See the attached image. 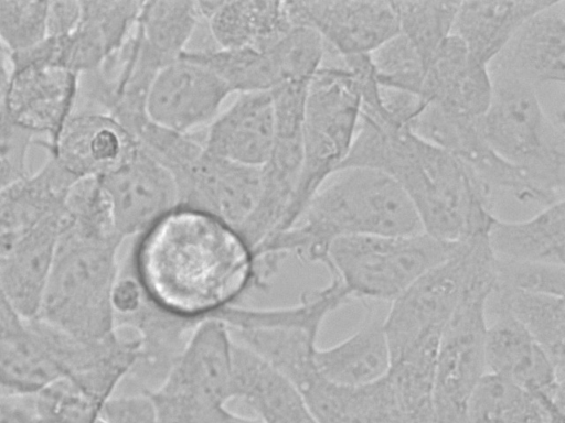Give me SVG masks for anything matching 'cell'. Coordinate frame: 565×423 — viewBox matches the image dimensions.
I'll return each instance as SVG.
<instances>
[{
	"mask_svg": "<svg viewBox=\"0 0 565 423\" xmlns=\"http://www.w3.org/2000/svg\"><path fill=\"white\" fill-rule=\"evenodd\" d=\"M130 273L150 303L195 324L256 289L254 253L237 230L181 206L138 236Z\"/></svg>",
	"mask_w": 565,
	"mask_h": 423,
	"instance_id": "1",
	"label": "cell"
},
{
	"mask_svg": "<svg viewBox=\"0 0 565 423\" xmlns=\"http://www.w3.org/2000/svg\"><path fill=\"white\" fill-rule=\"evenodd\" d=\"M380 171L409 198L425 234L448 242L487 234L495 218L493 191L458 159L385 113L360 115L339 169Z\"/></svg>",
	"mask_w": 565,
	"mask_h": 423,
	"instance_id": "2",
	"label": "cell"
},
{
	"mask_svg": "<svg viewBox=\"0 0 565 423\" xmlns=\"http://www.w3.org/2000/svg\"><path fill=\"white\" fill-rule=\"evenodd\" d=\"M423 232L417 214L402 187L386 174L367 167L337 170L315 193L298 219L254 252L271 271L288 256L328 265L331 243L344 237Z\"/></svg>",
	"mask_w": 565,
	"mask_h": 423,
	"instance_id": "3",
	"label": "cell"
},
{
	"mask_svg": "<svg viewBox=\"0 0 565 423\" xmlns=\"http://www.w3.org/2000/svg\"><path fill=\"white\" fill-rule=\"evenodd\" d=\"M122 241L72 227L64 209V224L35 318L86 340L115 333L110 294L120 272L118 250Z\"/></svg>",
	"mask_w": 565,
	"mask_h": 423,
	"instance_id": "4",
	"label": "cell"
},
{
	"mask_svg": "<svg viewBox=\"0 0 565 423\" xmlns=\"http://www.w3.org/2000/svg\"><path fill=\"white\" fill-rule=\"evenodd\" d=\"M492 95L481 118L492 150L524 173L553 204L564 199L565 132L563 113L551 117L536 88L507 76H491Z\"/></svg>",
	"mask_w": 565,
	"mask_h": 423,
	"instance_id": "5",
	"label": "cell"
},
{
	"mask_svg": "<svg viewBox=\"0 0 565 423\" xmlns=\"http://www.w3.org/2000/svg\"><path fill=\"white\" fill-rule=\"evenodd\" d=\"M322 65L311 79L305 107L302 166L290 212V226L308 202L339 170L353 143L361 113L355 58Z\"/></svg>",
	"mask_w": 565,
	"mask_h": 423,
	"instance_id": "6",
	"label": "cell"
},
{
	"mask_svg": "<svg viewBox=\"0 0 565 423\" xmlns=\"http://www.w3.org/2000/svg\"><path fill=\"white\" fill-rule=\"evenodd\" d=\"M456 245L424 231L344 237L331 243L326 269L343 284L352 300L390 304L446 260Z\"/></svg>",
	"mask_w": 565,
	"mask_h": 423,
	"instance_id": "7",
	"label": "cell"
},
{
	"mask_svg": "<svg viewBox=\"0 0 565 423\" xmlns=\"http://www.w3.org/2000/svg\"><path fill=\"white\" fill-rule=\"evenodd\" d=\"M492 254L475 269L462 297L446 324L438 347L435 423H468L471 393L487 373V304L493 292Z\"/></svg>",
	"mask_w": 565,
	"mask_h": 423,
	"instance_id": "8",
	"label": "cell"
},
{
	"mask_svg": "<svg viewBox=\"0 0 565 423\" xmlns=\"http://www.w3.org/2000/svg\"><path fill=\"white\" fill-rule=\"evenodd\" d=\"M490 253L487 234L460 240L446 260L388 304L384 329L391 361L412 345L441 336L475 269Z\"/></svg>",
	"mask_w": 565,
	"mask_h": 423,
	"instance_id": "9",
	"label": "cell"
},
{
	"mask_svg": "<svg viewBox=\"0 0 565 423\" xmlns=\"http://www.w3.org/2000/svg\"><path fill=\"white\" fill-rule=\"evenodd\" d=\"M10 59L11 74L1 107L49 151L77 108L81 75L24 55Z\"/></svg>",
	"mask_w": 565,
	"mask_h": 423,
	"instance_id": "10",
	"label": "cell"
},
{
	"mask_svg": "<svg viewBox=\"0 0 565 423\" xmlns=\"http://www.w3.org/2000/svg\"><path fill=\"white\" fill-rule=\"evenodd\" d=\"M423 105L409 124L416 134L458 159L492 191L510 193L523 203L547 205L544 194L527 176L489 145L481 130L482 117H463Z\"/></svg>",
	"mask_w": 565,
	"mask_h": 423,
	"instance_id": "11",
	"label": "cell"
},
{
	"mask_svg": "<svg viewBox=\"0 0 565 423\" xmlns=\"http://www.w3.org/2000/svg\"><path fill=\"white\" fill-rule=\"evenodd\" d=\"M295 24L313 29L339 58L370 55L398 33L392 1H287Z\"/></svg>",
	"mask_w": 565,
	"mask_h": 423,
	"instance_id": "12",
	"label": "cell"
},
{
	"mask_svg": "<svg viewBox=\"0 0 565 423\" xmlns=\"http://www.w3.org/2000/svg\"><path fill=\"white\" fill-rule=\"evenodd\" d=\"M232 94L204 65L181 55L154 77L146 99V112L157 124L181 133L209 127Z\"/></svg>",
	"mask_w": 565,
	"mask_h": 423,
	"instance_id": "13",
	"label": "cell"
},
{
	"mask_svg": "<svg viewBox=\"0 0 565 423\" xmlns=\"http://www.w3.org/2000/svg\"><path fill=\"white\" fill-rule=\"evenodd\" d=\"M486 334L487 372L508 379L535 395L559 423L565 421V373L543 348L502 308Z\"/></svg>",
	"mask_w": 565,
	"mask_h": 423,
	"instance_id": "14",
	"label": "cell"
},
{
	"mask_svg": "<svg viewBox=\"0 0 565 423\" xmlns=\"http://www.w3.org/2000/svg\"><path fill=\"white\" fill-rule=\"evenodd\" d=\"M173 178L178 188V206L206 213L236 229L257 204L262 166L238 164L203 150Z\"/></svg>",
	"mask_w": 565,
	"mask_h": 423,
	"instance_id": "15",
	"label": "cell"
},
{
	"mask_svg": "<svg viewBox=\"0 0 565 423\" xmlns=\"http://www.w3.org/2000/svg\"><path fill=\"white\" fill-rule=\"evenodd\" d=\"M98 178L124 239L138 237L178 206L173 175L139 144L122 164Z\"/></svg>",
	"mask_w": 565,
	"mask_h": 423,
	"instance_id": "16",
	"label": "cell"
},
{
	"mask_svg": "<svg viewBox=\"0 0 565 423\" xmlns=\"http://www.w3.org/2000/svg\"><path fill=\"white\" fill-rule=\"evenodd\" d=\"M78 339L40 319L22 335L0 340V394L32 397L71 372Z\"/></svg>",
	"mask_w": 565,
	"mask_h": 423,
	"instance_id": "17",
	"label": "cell"
},
{
	"mask_svg": "<svg viewBox=\"0 0 565 423\" xmlns=\"http://www.w3.org/2000/svg\"><path fill=\"white\" fill-rule=\"evenodd\" d=\"M232 346L224 323L216 318L202 321L154 389L203 403L226 405L232 400Z\"/></svg>",
	"mask_w": 565,
	"mask_h": 423,
	"instance_id": "18",
	"label": "cell"
},
{
	"mask_svg": "<svg viewBox=\"0 0 565 423\" xmlns=\"http://www.w3.org/2000/svg\"><path fill=\"white\" fill-rule=\"evenodd\" d=\"M491 76H507L533 87L564 84L565 0L533 14L488 66Z\"/></svg>",
	"mask_w": 565,
	"mask_h": 423,
	"instance_id": "19",
	"label": "cell"
},
{
	"mask_svg": "<svg viewBox=\"0 0 565 423\" xmlns=\"http://www.w3.org/2000/svg\"><path fill=\"white\" fill-rule=\"evenodd\" d=\"M134 137L109 113L75 110L49 151L76 181L102 177L122 164L137 148Z\"/></svg>",
	"mask_w": 565,
	"mask_h": 423,
	"instance_id": "20",
	"label": "cell"
},
{
	"mask_svg": "<svg viewBox=\"0 0 565 423\" xmlns=\"http://www.w3.org/2000/svg\"><path fill=\"white\" fill-rule=\"evenodd\" d=\"M142 1H81L76 28L55 40L58 64L83 76L98 70L130 37Z\"/></svg>",
	"mask_w": 565,
	"mask_h": 423,
	"instance_id": "21",
	"label": "cell"
},
{
	"mask_svg": "<svg viewBox=\"0 0 565 423\" xmlns=\"http://www.w3.org/2000/svg\"><path fill=\"white\" fill-rule=\"evenodd\" d=\"M491 95L488 67L477 62L456 35L448 36L426 67L419 94L422 104L463 117L481 118Z\"/></svg>",
	"mask_w": 565,
	"mask_h": 423,
	"instance_id": "22",
	"label": "cell"
},
{
	"mask_svg": "<svg viewBox=\"0 0 565 423\" xmlns=\"http://www.w3.org/2000/svg\"><path fill=\"white\" fill-rule=\"evenodd\" d=\"M275 133L270 91L239 94L209 126L202 144L213 155L260 167L270 155Z\"/></svg>",
	"mask_w": 565,
	"mask_h": 423,
	"instance_id": "23",
	"label": "cell"
},
{
	"mask_svg": "<svg viewBox=\"0 0 565 423\" xmlns=\"http://www.w3.org/2000/svg\"><path fill=\"white\" fill-rule=\"evenodd\" d=\"M76 182L53 158L0 193V257L64 209Z\"/></svg>",
	"mask_w": 565,
	"mask_h": 423,
	"instance_id": "24",
	"label": "cell"
},
{
	"mask_svg": "<svg viewBox=\"0 0 565 423\" xmlns=\"http://www.w3.org/2000/svg\"><path fill=\"white\" fill-rule=\"evenodd\" d=\"M296 388L318 423H404L387 375L367 384L345 386L317 370Z\"/></svg>",
	"mask_w": 565,
	"mask_h": 423,
	"instance_id": "25",
	"label": "cell"
},
{
	"mask_svg": "<svg viewBox=\"0 0 565 423\" xmlns=\"http://www.w3.org/2000/svg\"><path fill=\"white\" fill-rule=\"evenodd\" d=\"M364 318L359 328L342 341L318 347L315 362L327 379L363 386L385 377L391 367V352L384 329L387 303L363 302Z\"/></svg>",
	"mask_w": 565,
	"mask_h": 423,
	"instance_id": "26",
	"label": "cell"
},
{
	"mask_svg": "<svg viewBox=\"0 0 565 423\" xmlns=\"http://www.w3.org/2000/svg\"><path fill=\"white\" fill-rule=\"evenodd\" d=\"M218 48H268L294 25L287 1H195Z\"/></svg>",
	"mask_w": 565,
	"mask_h": 423,
	"instance_id": "27",
	"label": "cell"
},
{
	"mask_svg": "<svg viewBox=\"0 0 565 423\" xmlns=\"http://www.w3.org/2000/svg\"><path fill=\"white\" fill-rule=\"evenodd\" d=\"M63 224L64 209L20 240L0 261L1 285L24 321L39 314Z\"/></svg>",
	"mask_w": 565,
	"mask_h": 423,
	"instance_id": "28",
	"label": "cell"
},
{
	"mask_svg": "<svg viewBox=\"0 0 565 423\" xmlns=\"http://www.w3.org/2000/svg\"><path fill=\"white\" fill-rule=\"evenodd\" d=\"M487 240L498 260L565 265V200L547 205L524 220L495 217Z\"/></svg>",
	"mask_w": 565,
	"mask_h": 423,
	"instance_id": "29",
	"label": "cell"
},
{
	"mask_svg": "<svg viewBox=\"0 0 565 423\" xmlns=\"http://www.w3.org/2000/svg\"><path fill=\"white\" fill-rule=\"evenodd\" d=\"M552 0L460 1L452 32L480 64L489 66L518 30Z\"/></svg>",
	"mask_w": 565,
	"mask_h": 423,
	"instance_id": "30",
	"label": "cell"
},
{
	"mask_svg": "<svg viewBox=\"0 0 565 423\" xmlns=\"http://www.w3.org/2000/svg\"><path fill=\"white\" fill-rule=\"evenodd\" d=\"M440 337L420 340L392 359L387 378L404 423H435V379Z\"/></svg>",
	"mask_w": 565,
	"mask_h": 423,
	"instance_id": "31",
	"label": "cell"
},
{
	"mask_svg": "<svg viewBox=\"0 0 565 423\" xmlns=\"http://www.w3.org/2000/svg\"><path fill=\"white\" fill-rule=\"evenodd\" d=\"M495 307L513 316L543 348L555 368L565 373L564 296L521 291H494Z\"/></svg>",
	"mask_w": 565,
	"mask_h": 423,
	"instance_id": "32",
	"label": "cell"
},
{
	"mask_svg": "<svg viewBox=\"0 0 565 423\" xmlns=\"http://www.w3.org/2000/svg\"><path fill=\"white\" fill-rule=\"evenodd\" d=\"M468 423H559L521 386L487 372L467 406Z\"/></svg>",
	"mask_w": 565,
	"mask_h": 423,
	"instance_id": "33",
	"label": "cell"
},
{
	"mask_svg": "<svg viewBox=\"0 0 565 423\" xmlns=\"http://www.w3.org/2000/svg\"><path fill=\"white\" fill-rule=\"evenodd\" d=\"M181 55L216 74L232 94L271 91L280 85L275 63L267 50L255 47L186 50Z\"/></svg>",
	"mask_w": 565,
	"mask_h": 423,
	"instance_id": "34",
	"label": "cell"
},
{
	"mask_svg": "<svg viewBox=\"0 0 565 423\" xmlns=\"http://www.w3.org/2000/svg\"><path fill=\"white\" fill-rule=\"evenodd\" d=\"M200 20L195 1H142L137 30L153 53L171 63L188 50Z\"/></svg>",
	"mask_w": 565,
	"mask_h": 423,
	"instance_id": "35",
	"label": "cell"
},
{
	"mask_svg": "<svg viewBox=\"0 0 565 423\" xmlns=\"http://www.w3.org/2000/svg\"><path fill=\"white\" fill-rule=\"evenodd\" d=\"M401 33L427 67L451 35L460 1H392Z\"/></svg>",
	"mask_w": 565,
	"mask_h": 423,
	"instance_id": "36",
	"label": "cell"
},
{
	"mask_svg": "<svg viewBox=\"0 0 565 423\" xmlns=\"http://www.w3.org/2000/svg\"><path fill=\"white\" fill-rule=\"evenodd\" d=\"M265 50L275 63L280 85L294 82L310 83L323 65L327 53L322 37L313 29L300 24H295Z\"/></svg>",
	"mask_w": 565,
	"mask_h": 423,
	"instance_id": "37",
	"label": "cell"
},
{
	"mask_svg": "<svg viewBox=\"0 0 565 423\" xmlns=\"http://www.w3.org/2000/svg\"><path fill=\"white\" fill-rule=\"evenodd\" d=\"M39 423H97L105 404L68 378H61L32 395Z\"/></svg>",
	"mask_w": 565,
	"mask_h": 423,
	"instance_id": "38",
	"label": "cell"
},
{
	"mask_svg": "<svg viewBox=\"0 0 565 423\" xmlns=\"http://www.w3.org/2000/svg\"><path fill=\"white\" fill-rule=\"evenodd\" d=\"M376 84L419 97L426 67L413 45L401 34L370 54Z\"/></svg>",
	"mask_w": 565,
	"mask_h": 423,
	"instance_id": "39",
	"label": "cell"
},
{
	"mask_svg": "<svg viewBox=\"0 0 565 423\" xmlns=\"http://www.w3.org/2000/svg\"><path fill=\"white\" fill-rule=\"evenodd\" d=\"M49 1H0V43L10 56L28 52L47 37Z\"/></svg>",
	"mask_w": 565,
	"mask_h": 423,
	"instance_id": "40",
	"label": "cell"
},
{
	"mask_svg": "<svg viewBox=\"0 0 565 423\" xmlns=\"http://www.w3.org/2000/svg\"><path fill=\"white\" fill-rule=\"evenodd\" d=\"M511 290L564 296L565 265L513 262L493 263V292Z\"/></svg>",
	"mask_w": 565,
	"mask_h": 423,
	"instance_id": "41",
	"label": "cell"
},
{
	"mask_svg": "<svg viewBox=\"0 0 565 423\" xmlns=\"http://www.w3.org/2000/svg\"><path fill=\"white\" fill-rule=\"evenodd\" d=\"M36 139L0 107V193L29 175V151Z\"/></svg>",
	"mask_w": 565,
	"mask_h": 423,
	"instance_id": "42",
	"label": "cell"
},
{
	"mask_svg": "<svg viewBox=\"0 0 565 423\" xmlns=\"http://www.w3.org/2000/svg\"><path fill=\"white\" fill-rule=\"evenodd\" d=\"M99 419L104 423H157V411L150 395L142 390L138 394L113 395Z\"/></svg>",
	"mask_w": 565,
	"mask_h": 423,
	"instance_id": "43",
	"label": "cell"
},
{
	"mask_svg": "<svg viewBox=\"0 0 565 423\" xmlns=\"http://www.w3.org/2000/svg\"><path fill=\"white\" fill-rule=\"evenodd\" d=\"M143 300L145 293L137 279L131 273L119 272L110 294L115 324L117 321L136 313L142 305Z\"/></svg>",
	"mask_w": 565,
	"mask_h": 423,
	"instance_id": "44",
	"label": "cell"
},
{
	"mask_svg": "<svg viewBox=\"0 0 565 423\" xmlns=\"http://www.w3.org/2000/svg\"><path fill=\"white\" fill-rule=\"evenodd\" d=\"M81 17V1H49L47 36L70 34Z\"/></svg>",
	"mask_w": 565,
	"mask_h": 423,
	"instance_id": "45",
	"label": "cell"
},
{
	"mask_svg": "<svg viewBox=\"0 0 565 423\" xmlns=\"http://www.w3.org/2000/svg\"><path fill=\"white\" fill-rule=\"evenodd\" d=\"M258 421L260 423H318L300 393L278 403Z\"/></svg>",
	"mask_w": 565,
	"mask_h": 423,
	"instance_id": "46",
	"label": "cell"
},
{
	"mask_svg": "<svg viewBox=\"0 0 565 423\" xmlns=\"http://www.w3.org/2000/svg\"><path fill=\"white\" fill-rule=\"evenodd\" d=\"M182 423H260L256 417H246L231 412L222 404L193 405Z\"/></svg>",
	"mask_w": 565,
	"mask_h": 423,
	"instance_id": "47",
	"label": "cell"
},
{
	"mask_svg": "<svg viewBox=\"0 0 565 423\" xmlns=\"http://www.w3.org/2000/svg\"><path fill=\"white\" fill-rule=\"evenodd\" d=\"M0 423H39L32 397L0 394Z\"/></svg>",
	"mask_w": 565,
	"mask_h": 423,
	"instance_id": "48",
	"label": "cell"
},
{
	"mask_svg": "<svg viewBox=\"0 0 565 423\" xmlns=\"http://www.w3.org/2000/svg\"><path fill=\"white\" fill-rule=\"evenodd\" d=\"M25 330V321L19 315L0 282V340L22 335Z\"/></svg>",
	"mask_w": 565,
	"mask_h": 423,
	"instance_id": "49",
	"label": "cell"
},
{
	"mask_svg": "<svg viewBox=\"0 0 565 423\" xmlns=\"http://www.w3.org/2000/svg\"><path fill=\"white\" fill-rule=\"evenodd\" d=\"M11 74V59L9 53L0 43V107L4 98L9 77Z\"/></svg>",
	"mask_w": 565,
	"mask_h": 423,
	"instance_id": "50",
	"label": "cell"
},
{
	"mask_svg": "<svg viewBox=\"0 0 565 423\" xmlns=\"http://www.w3.org/2000/svg\"><path fill=\"white\" fill-rule=\"evenodd\" d=\"M97 423H104V422L99 419Z\"/></svg>",
	"mask_w": 565,
	"mask_h": 423,
	"instance_id": "51",
	"label": "cell"
},
{
	"mask_svg": "<svg viewBox=\"0 0 565 423\" xmlns=\"http://www.w3.org/2000/svg\"><path fill=\"white\" fill-rule=\"evenodd\" d=\"M0 261H1V257H0Z\"/></svg>",
	"mask_w": 565,
	"mask_h": 423,
	"instance_id": "52",
	"label": "cell"
}]
</instances>
